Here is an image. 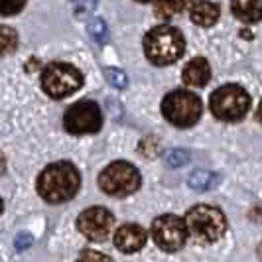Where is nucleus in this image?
I'll return each instance as SVG.
<instances>
[{"label": "nucleus", "mask_w": 262, "mask_h": 262, "mask_svg": "<svg viewBox=\"0 0 262 262\" xmlns=\"http://www.w3.org/2000/svg\"><path fill=\"white\" fill-rule=\"evenodd\" d=\"M185 223L189 236H193L197 243L211 245L217 243L227 231V219L223 211L213 205H195L187 211Z\"/></svg>", "instance_id": "4"}, {"label": "nucleus", "mask_w": 262, "mask_h": 262, "mask_svg": "<svg viewBox=\"0 0 262 262\" xmlns=\"http://www.w3.org/2000/svg\"><path fill=\"white\" fill-rule=\"evenodd\" d=\"M197 0H154V14L162 20H170L185 10H191Z\"/></svg>", "instance_id": "15"}, {"label": "nucleus", "mask_w": 262, "mask_h": 262, "mask_svg": "<svg viewBox=\"0 0 262 262\" xmlns=\"http://www.w3.org/2000/svg\"><path fill=\"white\" fill-rule=\"evenodd\" d=\"M115 227V215L105 207H89L77 217L79 233L93 243L106 241Z\"/></svg>", "instance_id": "10"}, {"label": "nucleus", "mask_w": 262, "mask_h": 262, "mask_svg": "<svg viewBox=\"0 0 262 262\" xmlns=\"http://www.w3.org/2000/svg\"><path fill=\"white\" fill-rule=\"evenodd\" d=\"M41 89L52 99H66L69 95L81 89L83 75L75 66L53 61L41 71Z\"/></svg>", "instance_id": "6"}, {"label": "nucleus", "mask_w": 262, "mask_h": 262, "mask_svg": "<svg viewBox=\"0 0 262 262\" xmlns=\"http://www.w3.org/2000/svg\"><path fill=\"white\" fill-rule=\"evenodd\" d=\"M103 126V115L95 101H79L71 105L63 115V128L69 134H93Z\"/></svg>", "instance_id": "9"}, {"label": "nucleus", "mask_w": 262, "mask_h": 262, "mask_svg": "<svg viewBox=\"0 0 262 262\" xmlns=\"http://www.w3.org/2000/svg\"><path fill=\"white\" fill-rule=\"evenodd\" d=\"M231 10L245 24L262 20V0H231Z\"/></svg>", "instance_id": "14"}, {"label": "nucleus", "mask_w": 262, "mask_h": 262, "mask_svg": "<svg viewBox=\"0 0 262 262\" xmlns=\"http://www.w3.org/2000/svg\"><path fill=\"white\" fill-rule=\"evenodd\" d=\"M136 2H152V0H136Z\"/></svg>", "instance_id": "20"}, {"label": "nucleus", "mask_w": 262, "mask_h": 262, "mask_svg": "<svg viewBox=\"0 0 262 262\" xmlns=\"http://www.w3.org/2000/svg\"><path fill=\"white\" fill-rule=\"evenodd\" d=\"M162 115L178 128H191L199 122V118L203 115V103L195 93L187 91V89H178L164 97Z\"/></svg>", "instance_id": "3"}, {"label": "nucleus", "mask_w": 262, "mask_h": 262, "mask_svg": "<svg viewBox=\"0 0 262 262\" xmlns=\"http://www.w3.org/2000/svg\"><path fill=\"white\" fill-rule=\"evenodd\" d=\"M146 231L136 223H126L122 227H118V231L115 233V247L120 252H138L146 245Z\"/></svg>", "instance_id": "11"}, {"label": "nucleus", "mask_w": 262, "mask_h": 262, "mask_svg": "<svg viewBox=\"0 0 262 262\" xmlns=\"http://www.w3.org/2000/svg\"><path fill=\"white\" fill-rule=\"evenodd\" d=\"M256 118H258V122L262 124V101H260V105H258V111H256Z\"/></svg>", "instance_id": "19"}, {"label": "nucleus", "mask_w": 262, "mask_h": 262, "mask_svg": "<svg viewBox=\"0 0 262 262\" xmlns=\"http://www.w3.org/2000/svg\"><path fill=\"white\" fill-rule=\"evenodd\" d=\"M81 185V176L71 162H55L50 164L38 176V193L43 201L57 205L73 199Z\"/></svg>", "instance_id": "1"}, {"label": "nucleus", "mask_w": 262, "mask_h": 262, "mask_svg": "<svg viewBox=\"0 0 262 262\" xmlns=\"http://www.w3.org/2000/svg\"><path fill=\"white\" fill-rule=\"evenodd\" d=\"M219 14H221V10H219V6L215 2H211V0H197L195 4L191 6V10H189V18H191V22L195 26L209 28L213 24H217Z\"/></svg>", "instance_id": "13"}, {"label": "nucleus", "mask_w": 262, "mask_h": 262, "mask_svg": "<svg viewBox=\"0 0 262 262\" xmlns=\"http://www.w3.org/2000/svg\"><path fill=\"white\" fill-rule=\"evenodd\" d=\"M0 34H2V55H8L10 52L16 50V39H18V36H16V32H14L12 28L8 26H2Z\"/></svg>", "instance_id": "16"}, {"label": "nucleus", "mask_w": 262, "mask_h": 262, "mask_svg": "<svg viewBox=\"0 0 262 262\" xmlns=\"http://www.w3.org/2000/svg\"><path fill=\"white\" fill-rule=\"evenodd\" d=\"M211 79V66L205 57H193L187 61L182 73V81L187 87H203Z\"/></svg>", "instance_id": "12"}, {"label": "nucleus", "mask_w": 262, "mask_h": 262, "mask_svg": "<svg viewBox=\"0 0 262 262\" xmlns=\"http://www.w3.org/2000/svg\"><path fill=\"white\" fill-rule=\"evenodd\" d=\"M260 258H262V243H260Z\"/></svg>", "instance_id": "21"}, {"label": "nucleus", "mask_w": 262, "mask_h": 262, "mask_svg": "<svg viewBox=\"0 0 262 262\" xmlns=\"http://www.w3.org/2000/svg\"><path fill=\"white\" fill-rule=\"evenodd\" d=\"M77 262H111V258L105 256L103 252H99V250L85 249V250H81Z\"/></svg>", "instance_id": "17"}, {"label": "nucleus", "mask_w": 262, "mask_h": 262, "mask_svg": "<svg viewBox=\"0 0 262 262\" xmlns=\"http://www.w3.org/2000/svg\"><path fill=\"white\" fill-rule=\"evenodd\" d=\"M187 223L178 215H160L152 223V238L164 252H176L187 243Z\"/></svg>", "instance_id": "8"}, {"label": "nucleus", "mask_w": 262, "mask_h": 262, "mask_svg": "<svg viewBox=\"0 0 262 262\" xmlns=\"http://www.w3.org/2000/svg\"><path fill=\"white\" fill-rule=\"evenodd\" d=\"M209 106L213 117L223 122H238L250 108V95L241 85L229 83L211 93Z\"/></svg>", "instance_id": "5"}, {"label": "nucleus", "mask_w": 262, "mask_h": 262, "mask_svg": "<svg viewBox=\"0 0 262 262\" xmlns=\"http://www.w3.org/2000/svg\"><path fill=\"white\" fill-rule=\"evenodd\" d=\"M144 53L152 66L164 67L176 63L185 52V38L184 34L173 26L162 24L152 28L144 36Z\"/></svg>", "instance_id": "2"}, {"label": "nucleus", "mask_w": 262, "mask_h": 262, "mask_svg": "<svg viewBox=\"0 0 262 262\" xmlns=\"http://www.w3.org/2000/svg\"><path fill=\"white\" fill-rule=\"evenodd\" d=\"M0 2H2V14L4 16L18 14L26 6V0H0Z\"/></svg>", "instance_id": "18"}, {"label": "nucleus", "mask_w": 262, "mask_h": 262, "mask_svg": "<svg viewBox=\"0 0 262 262\" xmlns=\"http://www.w3.org/2000/svg\"><path fill=\"white\" fill-rule=\"evenodd\" d=\"M140 173L130 162L117 160L99 176V187L111 197H126L140 187Z\"/></svg>", "instance_id": "7"}]
</instances>
